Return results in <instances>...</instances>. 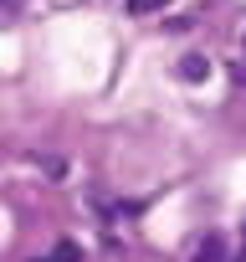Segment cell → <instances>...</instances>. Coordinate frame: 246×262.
<instances>
[{"instance_id":"obj_3","label":"cell","mask_w":246,"mask_h":262,"mask_svg":"<svg viewBox=\"0 0 246 262\" xmlns=\"http://www.w3.org/2000/svg\"><path fill=\"white\" fill-rule=\"evenodd\" d=\"M36 262H82V247L77 242H57L46 257H36Z\"/></svg>"},{"instance_id":"obj_4","label":"cell","mask_w":246,"mask_h":262,"mask_svg":"<svg viewBox=\"0 0 246 262\" xmlns=\"http://www.w3.org/2000/svg\"><path fill=\"white\" fill-rule=\"evenodd\" d=\"M164 6H175V0H129L134 16H149V11H164Z\"/></svg>"},{"instance_id":"obj_2","label":"cell","mask_w":246,"mask_h":262,"mask_svg":"<svg viewBox=\"0 0 246 262\" xmlns=\"http://www.w3.org/2000/svg\"><path fill=\"white\" fill-rule=\"evenodd\" d=\"M205 72H210V57H200V52H190V57L180 62V77H185V82H200Z\"/></svg>"},{"instance_id":"obj_5","label":"cell","mask_w":246,"mask_h":262,"mask_svg":"<svg viewBox=\"0 0 246 262\" xmlns=\"http://www.w3.org/2000/svg\"><path fill=\"white\" fill-rule=\"evenodd\" d=\"M241 257H246V226H241Z\"/></svg>"},{"instance_id":"obj_1","label":"cell","mask_w":246,"mask_h":262,"mask_svg":"<svg viewBox=\"0 0 246 262\" xmlns=\"http://www.w3.org/2000/svg\"><path fill=\"white\" fill-rule=\"evenodd\" d=\"M195 262H241V257H236V252H231V242L215 231V236H205V242L195 247Z\"/></svg>"}]
</instances>
